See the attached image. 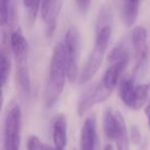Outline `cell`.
<instances>
[{
  "label": "cell",
  "mask_w": 150,
  "mask_h": 150,
  "mask_svg": "<svg viewBox=\"0 0 150 150\" xmlns=\"http://www.w3.org/2000/svg\"><path fill=\"white\" fill-rule=\"evenodd\" d=\"M111 20H112L111 9L109 7H103L98 16L95 45L80 74V83H86L90 81L97 74L102 65L103 59L106 54V50L112 35Z\"/></svg>",
  "instance_id": "1"
},
{
  "label": "cell",
  "mask_w": 150,
  "mask_h": 150,
  "mask_svg": "<svg viewBox=\"0 0 150 150\" xmlns=\"http://www.w3.org/2000/svg\"><path fill=\"white\" fill-rule=\"evenodd\" d=\"M67 76V61L64 41L56 44L50 61V72L44 91V104L46 108H52L59 101L64 90Z\"/></svg>",
  "instance_id": "2"
},
{
  "label": "cell",
  "mask_w": 150,
  "mask_h": 150,
  "mask_svg": "<svg viewBox=\"0 0 150 150\" xmlns=\"http://www.w3.org/2000/svg\"><path fill=\"white\" fill-rule=\"evenodd\" d=\"M22 112L20 105L11 101L7 105L3 127V150H20Z\"/></svg>",
  "instance_id": "3"
},
{
  "label": "cell",
  "mask_w": 150,
  "mask_h": 150,
  "mask_svg": "<svg viewBox=\"0 0 150 150\" xmlns=\"http://www.w3.org/2000/svg\"><path fill=\"white\" fill-rule=\"evenodd\" d=\"M65 52L67 61V78L74 83L78 78L80 56V34L76 27H70L65 34Z\"/></svg>",
  "instance_id": "4"
},
{
  "label": "cell",
  "mask_w": 150,
  "mask_h": 150,
  "mask_svg": "<svg viewBox=\"0 0 150 150\" xmlns=\"http://www.w3.org/2000/svg\"><path fill=\"white\" fill-rule=\"evenodd\" d=\"M112 94V91L106 88L102 84V82H99L91 88H88L81 95L77 105V111L80 116L84 115L91 108L97 104L106 101Z\"/></svg>",
  "instance_id": "5"
},
{
  "label": "cell",
  "mask_w": 150,
  "mask_h": 150,
  "mask_svg": "<svg viewBox=\"0 0 150 150\" xmlns=\"http://www.w3.org/2000/svg\"><path fill=\"white\" fill-rule=\"evenodd\" d=\"M132 43L136 57V72H141L149 61V46L147 43V31L142 26L134 28L132 32Z\"/></svg>",
  "instance_id": "6"
},
{
  "label": "cell",
  "mask_w": 150,
  "mask_h": 150,
  "mask_svg": "<svg viewBox=\"0 0 150 150\" xmlns=\"http://www.w3.org/2000/svg\"><path fill=\"white\" fill-rule=\"evenodd\" d=\"M16 61V84L23 99H28L31 95V79L28 67V54L15 57Z\"/></svg>",
  "instance_id": "7"
},
{
  "label": "cell",
  "mask_w": 150,
  "mask_h": 150,
  "mask_svg": "<svg viewBox=\"0 0 150 150\" xmlns=\"http://www.w3.org/2000/svg\"><path fill=\"white\" fill-rule=\"evenodd\" d=\"M61 6H62L61 0H42L41 1L40 11H41V18L45 26L47 37H50L54 34Z\"/></svg>",
  "instance_id": "8"
},
{
  "label": "cell",
  "mask_w": 150,
  "mask_h": 150,
  "mask_svg": "<svg viewBox=\"0 0 150 150\" xmlns=\"http://www.w3.org/2000/svg\"><path fill=\"white\" fill-rule=\"evenodd\" d=\"M79 141L80 150H96L97 131L95 116H90L84 120L80 132Z\"/></svg>",
  "instance_id": "9"
},
{
  "label": "cell",
  "mask_w": 150,
  "mask_h": 150,
  "mask_svg": "<svg viewBox=\"0 0 150 150\" xmlns=\"http://www.w3.org/2000/svg\"><path fill=\"white\" fill-rule=\"evenodd\" d=\"M52 139L56 149H65L67 144V120L64 115L57 116L52 122Z\"/></svg>",
  "instance_id": "10"
},
{
  "label": "cell",
  "mask_w": 150,
  "mask_h": 150,
  "mask_svg": "<svg viewBox=\"0 0 150 150\" xmlns=\"http://www.w3.org/2000/svg\"><path fill=\"white\" fill-rule=\"evenodd\" d=\"M11 43L8 42V38L5 34H3L2 37V44H1V84L2 88L6 86L8 81L9 74H11Z\"/></svg>",
  "instance_id": "11"
},
{
  "label": "cell",
  "mask_w": 150,
  "mask_h": 150,
  "mask_svg": "<svg viewBox=\"0 0 150 150\" xmlns=\"http://www.w3.org/2000/svg\"><path fill=\"white\" fill-rule=\"evenodd\" d=\"M103 129H104L106 139L108 141H115L119 129L118 111L113 112L111 109L105 110L104 116H103Z\"/></svg>",
  "instance_id": "12"
},
{
  "label": "cell",
  "mask_w": 150,
  "mask_h": 150,
  "mask_svg": "<svg viewBox=\"0 0 150 150\" xmlns=\"http://www.w3.org/2000/svg\"><path fill=\"white\" fill-rule=\"evenodd\" d=\"M127 65V63H114V64H111V66L105 71L102 80H101L103 86L113 92L115 86L118 83L120 74L125 70Z\"/></svg>",
  "instance_id": "13"
},
{
  "label": "cell",
  "mask_w": 150,
  "mask_h": 150,
  "mask_svg": "<svg viewBox=\"0 0 150 150\" xmlns=\"http://www.w3.org/2000/svg\"><path fill=\"white\" fill-rule=\"evenodd\" d=\"M136 86L134 82V78H125L120 82L119 86V97L122 103L132 109V106L135 101Z\"/></svg>",
  "instance_id": "14"
},
{
  "label": "cell",
  "mask_w": 150,
  "mask_h": 150,
  "mask_svg": "<svg viewBox=\"0 0 150 150\" xmlns=\"http://www.w3.org/2000/svg\"><path fill=\"white\" fill-rule=\"evenodd\" d=\"M118 121L119 129L115 138L117 150H129V133H127L125 120L120 112H118Z\"/></svg>",
  "instance_id": "15"
},
{
  "label": "cell",
  "mask_w": 150,
  "mask_h": 150,
  "mask_svg": "<svg viewBox=\"0 0 150 150\" xmlns=\"http://www.w3.org/2000/svg\"><path fill=\"white\" fill-rule=\"evenodd\" d=\"M108 61L111 64L114 63H127L129 62V50L125 42H119L108 54Z\"/></svg>",
  "instance_id": "16"
},
{
  "label": "cell",
  "mask_w": 150,
  "mask_h": 150,
  "mask_svg": "<svg viewBox=\"0 0 150 150\" xmlns=\"http://www.w3.org/2000/svg\"><path fill=\"white\" fill-rule=\"evenodd\" d=\"M149 92L150 88L147 84L136 86L135 101H134V104L132 106L133 110H139L149 101Z\"/></svg>",
  "instance_id": "17"
},
{
  "label": "cell",
  "mask_w": 150,
  "mask_h": 150,
  "mask_svg": "<svg viewBox=\"0 0 150 150\" xmlns=\"http://www.w3.org/2000/svg\"><path fill=\"white\" fill-rule=\"evenodd\" d=\"M0 15H1V26L3 28L8 26L13 19V0H0Z\"/></svg>",
  "instance_id": "18"
},
{
  "label": "cell",
  "mask_w": 150,
  "mask_h": 150,
  "mask_svg": "<svg viewBox=\"0 0 150 150\" xmlns=\"http://www.w3.org/2000/svg\"><path fill=\"white\" fill-rule=\"evenodd\" d=\"M41 1L42 0H23L24 6L28 11V19H29L30 25L34 24L35 22L38 11L41 7Z\"/></svg>",
  "instance_id": "19"
},
{
  "label": "cell",
  "mask_w": 150,
  "mask_h": 150,
  "mask_svg": "<svg viewBox=\"0 0 150 150\" xmlns=\"http://www.w3.org/2000/svg\"><path fill=\"white\" fill-rule=\"evenodd\" d=\"M27 150H44V145L38 137L30 136L27 141Z\"/></svg>",
  "instance_id": "20"
},
{
  "label": "cell",
  "mask_w": 150,
  "mask_h": 150,
  "mask_svg": "<svg viewBox=\"0 0 150 150\" xmlns=\"http://www.w3.org/2000/svg\"><path fill=\"white\" fill-rule=\"evenodd\" d=\"M129 139L132 140L134 144H138L141 141V134L136 125H133L131 127V133H129Z\"/></svg>",
  "instance_id": "21"
},
{
  "label": "cell",
  "mask_w": 150,
  "mask_h": 150,
  "mask_svg": "<svg viewBox=\"0 0 150 150\" xmlns=\"http://www.w3.org/2000/svg\"><path fill=\"white\" fill-rule=\"evenodd\" d=\"M75 2H76V6L79 9L80 13H84L88 11V6L91 4V0H75Z\"/></svg>",
  "instance_id": "22"
},
{
  "label": "cell",
  "mask_w": 150,
  "mask_h": 150,
  "mask_svg": "<svg viewBox=\"0 0 150 150\" xmlns=\"http://www.w3.org/2000/svg\"><path fill=\"white\" fill-rule=\"evenodd\" d=\"M121 2L133 3V4H140V0H121Z\"/></svg>",
  "instance_id": "23"
},
{
  "label": "cell",
  "mask_w": 150,
  "mask_h": 150,
  "mask_svg": "<svg viewBox=\"0 0 150 150\" xmlns=\"http://www.w3.org/2000/svg\"><path fill=\"white\" fill-rule=\"evenodd\" d=\"M145 113L146 115H147V118H148V125H149V127H150V108L149 107H146L145 109Z\"/></svg>",
  "instance_id": "24"
},
{
  "label": "cell",
  "mask_w": 150,
  "mask_h": 150,
  "mask_svg": "<svg viewBox=\"0 0 150 150\" xmlns=\"http://www.w3.org/2000/svg\"><path fill=\"white\" fill-rule=\"evenodd\" d=\"M103 150H114V149H113V146L111 144H106Z\"/></svg>",
  "instance_id": "25"
},
{
  "label": "cell",
  "mask_w": 150,
  "mask_h": 150,
  "mask_svg": "<svg viewBox=\"0 0 150 150\" xmlns=\"http://www.w3.org/2000/svg\"><path fill=\"white\" fill-rule=\"evenodd\" d=\"M44 150H58V149H56V148H52L48 145H44Z\"/></svg>",
  "instance_id": "26"
},
{
  "label": "cell",
  "mask_w": 150,
  "mask_h": 150,
  "mask_svg": "<svg viewBox=\"0 0 150 150\" xmlns=\"http://www.w3.org/2000/svg\"><path fill=\"white\" fill-rule=\"evenodd\" d=\"M148 107L150 108V99H149V101H148Z\"/></svg>",
  "instance_id": "27"
}]
</instances>
